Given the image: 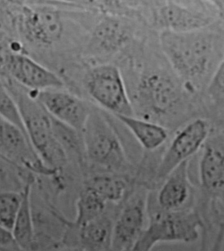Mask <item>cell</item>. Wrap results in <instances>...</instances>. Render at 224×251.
Returning a JSON list of instances; mask_svg holds the SVG:
<instances>
[{
    "label": "cell",
    "instance_id": "cell-1",
    "mask_svg": "<svg viewBox=\"0 0 224 251\" xmlns=\"http://www.w3.org/2000/svg\"><path fill=\"white\" fill-rule=\"evenodd\" d=\"M161 39L166 55L186 80L201 79L217 54L216 38L203 29L190 32L165 30Z\"/></svg>",
    "mask_w": 224,
    "mask_h": 251
},
{
    "label": "cell",
    "instance_id": "cell-2",
    "mask_svg": "<svg viewBox=\"0 0 224 251\" xmlns=\"http://www.w3.org/2000/svg\"><path fill=\"white\" fill-rule=\"evenodd\" d=\"M13 97L22 115L28 139L41 161L52 171L63 166L67 152L55 137L50 115L34 96L19 93Z\"/></svg>",
    "mask_w": 224,
    "mask_h": 251
},
{
    "label": "cell",
    "instance_id": "cell-3",
    "mask_svg": "<svg viewBox=\"0 0 224 251\" xmlns=\"http://www.w3.org/2000/svg\"><path fill=\"white\" fill-rule=\"evenodd\" d=\"M202 220L195 211L161 210L155 214L147 228L142 231L133 251H149L161 242H194L198 239Z\"/></svg>",
    "mask_w": 224,
    "mask_h": 251
},
{
    "label": "cell",
    "instance_id": "cell-4",
    "mask_svg": "<svg viewBox=\"0 0 224 251\" xmlns=\"http://www.w3.org/2000/svg\"><path fill=\"white\" fill-rule=\"evenodd\" d=\"M82 134L85 152L93 163L109 170H118L125 164L123 147L104 116L91 111Z\"/></svg>",
    "mask_w": 224,
    "mask_h": 251
},
{
    "label": "cell",
    "instance_id": "cell-5",
    "mask_svg": "<svg viewBox=\"0 0 224 251\" xmlns=\"http://www.w3.org/2000/svg\"><path fill=\"white\" fill-rule=\"evenodd\" d=\"M87 90L91 98L114 115L133 116V109L119 70L103 65L87 75Z\"/></svg>",
    "mask_w": 224,
    "mask_h": 251
},
{
    "label": "cell",
    "instance_id": "cell-6",
    "mask_svg": "<svg viewBox=\"0 0 224 251\" xmlns=\"http://www.w3.org/2000/svg\"><path fill=\"white\" fill-rule=\"evenodd\" d=\"M209 124L196 119L185 126L173 139L158 169L159 178H165L183 161L188 160L205 143Z\"/></svg>",
    "mask_w": 224,
    "mask_h": 251
},
{
    "label": "cell",
    "instance_id": "cell-7",
    "mask_svg": "<svg viewBox=\"0 0 224 251\" xmlns=\"http://www.w3.org/2000/svg\"><path fill=\"white\" fill-rule=\"evenodd\" d=\"M0 155L3 161L17 167H25L37 173L52 174L19 128L0 118Z\"/></svg>",
    "mask_w": 224,
    "mask_h": 251
},
{
    "label": "cell",
    "instance_id": "cell-8",
    "mask_svg": "<svg viewBox=\"0 0 224 251\" xmlns=\"http://www.w3.org/2000/svg\"><path fill=\"white\" fill-rule=\"evenodd\" d=\"M59 89L34 91L33 96L50 116L82 133L90 108L79 97Z\"/></svg>",
    "mask_w": 224,
    "mask_h": 251
},
{
    "label": "cell",
    "instance_id": "cell-9",
    "mask_svg": "<svg viewBox=\"0 0 224 251\" xmlns=\"http://www.w3.org/2000/svg\"><path fill=\"white\" fill-rule=\"evenodd\" d=\"M6 66L11 77L19 84L31 90L40 91L63 87V81L56 74L24 54H11L7 58Z\"/></svg>",
    "mask_w": 224,
    "mask_h": 251
},
{
    "label": "cell",
    "instance_id": "cell-10",
    "mask_svg": "<svg viewBox=\"0 0 224 251\" xmlns=\"http://www.w3.org/2000/svg\"><path fill=\"white\" fill-rule=\"evenodd\" d=\"M145 212L141 199L135 200L124 207L112 227L111 250L133 251L144 229Z\"/></svg>",
    "mask_w": 224,
    "mask_h": 251
},
{
    "label": "cell",
    "instance_id": "cell-11",
    "mask_svg": "<svg viewBox=\"0 0 224 251\" xmlns=\"http://www.w3.org/2000/svg\"><path fill=\"white\" fill-rule=\"evenodd\" d=\"M23 15V26L27 36L40 44H53L61 36L63 24L60 13L49 5L27 7Z\"/></svg>",
    "mask_w": 224,
    "mask_h": 251
},
{
    "label": "cell",
    "instance_id": "cell-12",
    "mask_svg": "<svg viewBox=\"0 0 224 251\" xmlns=\"http://www.w3.org/2000/svg\"><path fill=\"white\" fill-rule=\"evenodd\" d=\"M202 188L208 193L223 197L224 186V141L214 140L206 145L199 164Z\"/></svg>",
    "mask_w": 224,
    "mask_h": 251
},
{
    "label": "cell",
    "instance_id": "cell-13",
    "mask_svg": "<svg viewBox=\"0 0 224 251\" xmlns=\"http://www.w3.org/2000/svg\"><path fill=\"white\" fill-rule=\"evenodd\" d=\"M159 194L158 204L163 211L182 209L190 194L188 160L183 161L167 176Z\"/></svg>",
    "mask_w": 224,
    "mask_h": 251
},
{
    "label": "cell",
    "instance_id": "cell-14",
    "mask_svg": "<svg viewBox=\"0 0 224 251\" xmlns=\"http://www.w3.org/2000/svg\"><path fill=\"white\" fill-rule=\"evenodd\" d=\"M72 224L76 232V242L79 248L91 251L111 250L113 224L106 216L101 215L82 226Z\"/></svg>",
    "mask_w": 224,
    "mask_h": 251
},
{
    "label": "cell",
    "instance_id": "cell-15",
    "mask_svg": "<svg viewBox=\"0 0 224 251\" xmlns=\"http://www.w3.org/2000/svg\"><path fill=\"white\" fill-rule=\"evenodd\" d=\"M160 23L165 26L166 30L190 32L206 28L209 25L210 19L199 13L170 4L162 9Z\"/></svg>",
    "mask_w": 224,
    "mask_h": 251
},
{
    "label": "cell",
    "instance_id": "cell-16",
    "mask_svg": "<svg viewBox=\"0 0 224 251\" xmlns=\"http://www.w3.org/2000/svg\"><path fill=\"white\" fill-rule=\"evenodd\" d=\"M127 25L116 17H109L101 21L93 36V48L101 52L114 51L128 40Z\"/></svg>",
    "mask_w": 224,
    "mask_h": 251
},
{
    "label": "cell",
    "instance_id": "cell-17",
    "mask_svg": "<svg viewBox=\"0 0 224 251\" xmlns=\"http://www.w3.org/2000/svg\"><path fill=\"white\" fill-rule=\"evenodd\" d=\"M140 93L156 108L163 109L172 104L178 97V89L168 77L152 74L145 77L140 87Z\"/></svg>",
    "mask_w": 224,
    "mask_h": 251
},
{
    "label": "cell",
    "instance_id": "cell-18",
    "mask_svg": "<svg viewBox=\"0 0 224 251\" xmlns=\"http://www.w3.org/2000/svg\"><path fill=\"white\" fill-rule=\"evenodd\" d=\"M131 131L143 147L154 151L161 147L168 138V132L154 123L134 118L133 116L114 115Z\"/></svg>",
    "mask_w": 224,
    "mask_h": 251
},
{
    "label": "cell",
    "instance_id": "cell-19",
    "mask_svg": "<svg viewBox=\"0 0 224 251\" xmlns=\"http://www.w3.org/2000/svg\"><path fill=\"white\" fill-rule=\"evenodd\" d=\"M30 192L31 184L27 183L22 192V201L11 231L17 247L21 250L25 251L32 250L34 243Z\"/></svg>",
    "mask_w": 224,
    "mask_h": 251
},
{
    "label": "cell",
    "instance_id": "cell-20",
    "mask_svg": "<svg viewBox=\"0 0 224 251\" xmlns=\"http://www.w3.org/2000/svg\"><path fill=\"white\" fill-rule=\"evenodd\" d=\"M107 201L88 186L81 192L77 201L75 225L82 226L103 215Z\"/></svg>",
    "mask_w": 224,
    "mask_h": 251
},
{
    "label": "cell",
    "instance_id": "cell-21",
    "mask_svg": "<svg viewBox=\"0 0 224 251\" xmlns=\"http://www.w3.org/2000/svg\"><path fill=\"white\" fill-rule=\"evenodd\" d=\"M87 186L94 190L107 202H118L125 194L127 183L120 177L100 175L91 179Z\"/></svg>",
    "mask_w": 224,
    "mask_h": 251
},
{
    "label": "cell",
    "instance_id": "cell-22",
    "mask_svg": "<svg viewBox=\"0 0 224 251\" xmlns=\"http://www.w3.org/2000/svg\"><path fill=\"white\" fill-rule=\"evenodd\" d=\"M0 118L19 128L28 139L18 104L10 91L7 90L1 81H0Z\"/></svg>",
    "mask_w": 224,
    "mask_h": 251
},
{
    "label": "cell",
    "instance_id": "cell-23",
    "mask_svg": "<svg viewBox=\"0 0 224 251\" xmlns=\"http://www.w3.org/2000/svg\"><path fill=\"white\" fill-rule=\"evenodd\" d=\"M22 198V192H0V226L12 231Z\"/></svg>",
    "mask_w": 224,
    "mask_h": 251
},
{
    "label": "cell",
    "instance_id": "cell-24",
    "mask_svg": "<svg viewBox=\"0 0 224 251\" xmlns=\"http://www.w3.org/2000/svg\"><path fill=\"white\" fill-rule=\"evenodd\" d=\"M224 67L222 60L214 72L213 75L208 85V91L210 96L214 99L223 100L224 89Z\"/></svg>",
    "mask_w": 224,
    "mask_h": 251
},
{
    "label": "cell",
    "instance_id": "cell-25",
    "mask_svg": "<svg viewBox=\"0 0 224 251\" xmlns=\"http://www.w3.org/2000/svg\"><path fill=\"white\" fill-rule=\"evenodd\" d=\"M13 245L18 247L13 238L12 232L0 226V247H7Z\"/></svg>",
    "mask_w": 224,
    "mask_h": 251
},
{
    "label": "cell",
    "instance_id": "cell-26",
    "mask_svg": "<svg viewBox=\"0 0 224 251\" xmlns=\"http://www.w3.org/2000/svg\"><path fill=\"white\" fill-rule=\"evenodd\" d=\"M58 1L68 3H88L91 2V0H58Z\"/></svg>",
    "mask_w": 224,
    "mask_h": 251
},
{
    "label": "cell",
    "instance_id": "cell-27",
    "mask_svg": "<svg viewBox=\"0 0 224 251\" xmlns=\"http://www.w3.org/2000/svg\"><path fill=\"white\" fill-rule=\"evenodd\" d=\"M209 1L215 5L220 10L223 11L224 0H209Z\"/></svg>",
    "mask_w": 224,
    "mask_h": 251
}]
</instances>
